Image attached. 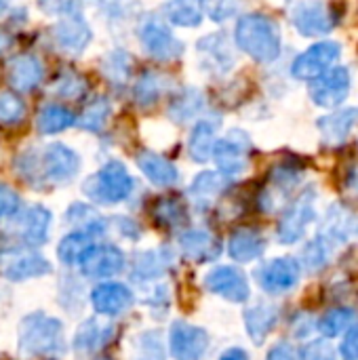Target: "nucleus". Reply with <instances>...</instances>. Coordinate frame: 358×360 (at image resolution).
Masks as SVG:
<instances>
[{
  "label": "nucleus",
  "instance_id": "nucleus-1",
  "mask_svg": "<svg viewBox=\"0 0 358 360\" xmlns=\"http://www.w3.org/2000/svg\"><path fill=\"white\" fill-rule=\"evenodd\" d=\"M236 46L257 63H272L281 57L283 36L279 23L264 13H249L236 21Z\"/></svg>",
  "mask_w": 358,
  "mask_h": 360
},
{
  "label": "nucleus",
  "instance_id": "nucleus-2",
  "mask_svg": "<svg viewBox=\"0 0 358 360\" xmlns=\"http://www.w3.org/2000/svg\"><path fill=\"white\" fill-rule=\"evenodd\" d=\"M133 188H135V181H133L131 173L127 171V167L118 160H110L84 181L82 192L93 202L116 205V202L129 198Z\"/></svg>",
  "mask_w": 358,
  "mask_h": 360
},
{
  "label": "nucleus",
  "instance_id": "nucleus-3",
  "mask_svg": "<svg viewBox=\"0 0 358 360\" xmlns=\"http://www.w3.org/2000/svg\"><path fill=\"white\" fill-rule=\"evenodd\" d=\"M137 38L141 49L158 61H175L184 55V42L171 32L169 23L156 15H148L139 21Z\"/></svg>",
  "mask_w": 358,
  "mask_h": 360
},
{
  "label": "nucleus",
  "instance_id": "nucleus-4",
  "mask_svg": "<svg viewBox=\"0 0 358 360\" xmlns=\"http://www.w3.org/2000/svg\"><path fill=\"white\" fill-rule=\"evenodd\" d=\"M338 21H340V13L335 11L333 4L325 0H298L291 8L293 27L306 38L331 34Z\"/></svg>",
  "mask_w": 358,
  "mask_h": 360
},
{
  "label": "nucleus",
  "instance_id": "nucleus-5",
  "mask_svg": "<svg viewBox=\"0 0 358 360\" xmlns=\"http://www.w3.org/2000/svg\"><path fill=\"white\" fill-rule=\"evenodd\" d=\"M61 325L44 314L23 319L19 329V348L25 354H51L61 348Z\"/></svg>",
  "mask_w": 358,
  "mask_h": 360
},
{
  "label": "nucleus",
  "instance_id": "nucleus-6",
  "mask_svg": "<svg viewBox=\"0 0 358 360\" xmlns=\"http://www.w3.org/2000/svg\"><path fill=\"white\" fill-rule=\"evenodd\" d=\"M251 150H253L251 137L245 131L234 129L215 141L211 158L215 160L219 173H224L226 177H236L247 171Z\"/></svg>",
  "mask_w": 358,
  "mask_h": 360
},
{
  "label": "nucleus",
  "instance_id": "nucleus-7",
  "mask_svg": "<svg viewBox=\"0 0 358 360\" xmlns=\"http://www.w3.org/2000/svg\"><path fill=\"white\" fill-rule=\"evenodd\" d=\"M314 202H317V190L314 188H306L283 213L281 221H279V240L285 245H293L298 243L308 226L314 221L317 211H314Z\"/></svg>",
  "mask_w": 358,
  "mask_h": 360
},
{
  "label": "nucleus",
  "instance_id": "nucleus-8",
  "mask_svg": "<svg viewBox=\"0 0 358 360\" xmlns=\"http://www.w3.org/2000/svg\"><path fill=\"white\" fill-rule=\"evenodd\" d=\"M38 171L44 181L49 184H68L72 181L80 171V158L78 154L68 148L65 143H51L42 150V154L36 158Z\"/></svg>",
  "mask_w": 358,
  "mask_h": 360
},
{
  "label": "nucleus",
  "instance_id": "nucleus-9",
  "mask_svg": "<svg viewBox=\"0 0 358 360\" xmlns=\"http://www.w3.org/2000/svg\"><path fill=\"white\" fill-rule=\"evenodd\" d=\"M342 57V44L335 40H323L308 46L291 63V74L298 80H314L327 70H331Z\"/></svg>",
  "mask_w": 358,
  "mask_h": 360
},
{
  "label": "nucleus",
  "instance_id": "nucleus-10",
  "mask_svg": "<svg viewBox=\"0 0 358 360\" xmlns=\"http://www.w3.org/2000/svg\"><path fill=\"white\" fill-rule=\"evenodd\" d=\"M350 86H352L350 70L342 65H333L319 78L310 80V99L319 108L333 110V108H340L348 99Z\"/></svg>",
  "mask_w": 358,
  "mask_h": 360
},
{
  "label": "nucleus",
  "instance_id": "nucleus-11",
  "mask_svg": "<svg viewBox=\"0 0 358 360\" xmlns=\"http://www.w3.org/2000/svg\"><path fill=\"white\" fill-rule=\"evenodd\" d=\"M200 70L211 76H226L234 68V51L226 34L215 32L198 40L196 44Z\"/></svg>",
  "mask_w": 358,
  "mask_h": 360
},
{
  "label": "nucleus",
  "instance_id": "nucleus-12",
  "mask_svg": "<svg viewBox=\"0 0 358 360\" xmlns=\"http://www.w3.org/2000/svg\"><path fill=\"white\" fill-rule=\"evenodd\" d=\"M93 32L89 23L80 17V13H65L53 27V40L59 51L68 55H80L91 44Z\"/></svg>",
  "mask_w": 358,
  "mask_h": 360
},
{
  "label": "nucleus",
  "instance_id": "nucleus-13",
  "mask_svg": "<svg viewBox=\"0 0 358 360\" xmlns=\"http://www.w3.org/2000/svg\"><path fill=\"white\" fill-rule=\"evenodd\" d=\"M44 80V63L34 53H19L6 65V82L17 93H30Z\"/></svg>",
  "mask_w": 358,
  "mask_h": 360
},
{
  "label": "nucleus",
  "instance_id": "nucleus-14",
  "mask_svg": "<svg viewBox=\"0 0 358 360\" xmlns=\"http://www.w3.org/2000/svg\"><path fill=\"white\" fill-rule=\"evenodd\" d=\"M302 268L291 257H281L264 264L257 270V283L268 293H287L300 283Z\"/></svg>",
  "mask_w": 358,
  "mask_h": 360
},
{
  "label": "nucleus",
  "instance_id": "nucleus-15",
  "mask_svg": "<svg viewBox=\"0 0 358 360\" xmlns=\"http://www.w3.org/2000/svg\"><path fill=\"white\" fill-rule=\"evenodd\" d=\"M321 236L329 240L333 247L348 245L358 240V217L344 205H333L327 209Z\"/></svg>",
  "mask_w": 358,
  "mask_h": 360
},
{
  "label": "nucleus",
  "instance_id": "nucleus-16",
  "mask_svg": "<svg viewBox=\"0 0 358 360\" xmlns=\"http://www.w3.org/2000/svg\"><path fill=\"white\" fill-rule=\"evenodd\" d=\"M205 287L211 293L222 295L236 304L249 300V283H247L245 274L232 266H219V268L211 270L205 278Z\"/></svg>",
  "mask_w": 358,
  "mask_h": 360
},
{
  "label": "nucleus",
  "instance_id": "nucleus-17",
  "mask_svg": "<svg viewBox=\"0 0 358 360\" xmlns=\"http://www.w3.org/2000/svg\"><path fill=\"white\" fill-rule=\"evenodd\" d=\"M82 272L91 278H110L116 276L122 266H124V255L120 249L112 245H99V247H89L87 253L80 259Z\"/></svg>",
  "mask_w": 358,
  "mask_h": 360
},
{
  "label": "nucleus",
  "instance_id": "nucleus-18",
  "mask_svg": "<svg viewBox=\"0 0 358 360\" xmlns=\"http://www.w3.org/2000/svg\"><path fill=\"white\" fill-rule=\"evenodd\" d=\"M358 124V108L350 105V108H342L331 112L329 116H323L317 127L321 131L323 143L329 148H338L344 146L348 141V137L352 135V131Z\"/></svg>",
  "mask_w": 358,
  "mask_h": 360
},
{
  "label": "nucleus",
  "instance_id": "nucleus-19",
  "mask_svg": "<svg viewBox=\"0 0 358 360\" xmlns=\"http://www.w3.org/2000/svg\"><path fill=\"white\" fill-rule=\"evenodd\" d=\"M209 338L203 329L175 323L171 329V356L175 360H200Z\"/></svg>",
  "mask_w": 358,
  "mask_h": 360
},
{
  "label": "nucleus",
  "instance_id": "nucleus-20",
  "mask_svg": "<svg viewBox=\"0 0 358 360\" xmlns=\"http://www.w3.org/2000/svg\"><path fill=\"white\" fill-rule=\"evenodd\" d=\"M304 169L298 162H281L272 169L270 179H268V188L262 194V207L264 209H272L279 198H285L302 179Z\"/></svg>",
  "mask_w": 358,
  "mask_h": 360
},
{
  "label": "nucleus",
  "instance_id": "nucleus-21",
  "mask_svg": "<svg viewBox=\"0 0 358 360\" xmlns=\"http://www.w3.org/2000/svg\"><path fill=\"white\" fill-rule=\"evenodd\" d=\"M135 162H137L139 171H141L154 186L171 188V186H175V184L179 181V171H177V167H175L169 158H165V156H160V154H156V152L143 150V152H139V154L135 156Z\"/></svg>",
  "mask_w": 358,
  "mask_h": 360
},
{
  "label": "nucleus",
  "instance_id": "nucleus-22",
  "mask_svg": "<svg viewBox=\"0 0 358 360\" xmlns=\"http://www.w3.org/2000/svg\"><path fill=\"white\" fill-rule=\"evenodd\" d=\"M217 127H219V120H213V118H200L194 129L190 131V137H188V154L194 162H209L211 160V154H213V146L217 141Z\"/></svg>",
  "mask_w": 358,
  "mask_h": 360
},
{
  "label": "nucleus",
  "instance_id": "nucleus-23",
  "mask_svg": "<svg viewBox=\"0 0 358 360\" xmlns=\"http://www.w3.org/2000/svg\"><path fill=\"white\" fill-rule=\"evenodd\" d=\"M133 304V293L116 283H106L93 291V306L99 314L116 316Z\"/></svg>",
  "mask_w": 358,
  "mask_h": 360
},
{
  "label": "nucleus",
  "instance_id": "nucleus-24",
  "mask_svg": "<svg viewBox=\"0 0 358 360\" xmlns=\"http://www.w3.org/2000/svg\"><path fill=\"white\" fill-rule=\"evenodd\" d=\"M162 11L167 23L177 27H198L205 19L207 0H167Z\"/></svg>",
  "mask_w": 358,
  "mask_h": 360
},
{
  "label": "nucleus",
  "instance_id": "nucleus-25",
  "mask_svg": "<svg viewBox=\"0 0 358 360\" xmlns=\"http://www.w3.org/2000/svg\"><path fill=\"white\" fill-rule=\"evenodd\" d=\"M179 243H181L186 257L194 262H213L222 253L219 240L211 232H205V230H190L179 238Z\"/></svg>",
  "mask_w": 358,
  "mask_h": 360
},
{
  "label": "nucleus",
  "instance_id": "nucleus-26",
  "mask_svg": "<svg viewBox=\"0 0 358 360\" xmlns=\"http://www.w3.org/2000/svg\"><path fill=\"white\" fill-rule=\"evenodd\" d=\"M264 249L266 240L253 228H238L236 232H232L228 243V251L236 262H253L264 253Z\"/></svg>",
  "mask_w": 358,
  "mask_h": 360
},
{
  "label": "nucleus",
  "instance_id": "nucleus-27",
  "mask_svg": "<svg viewBox=\"0 0 358 360\" xmlns=\"http://www.w3.org/2000/svg\"><path fill=\"white\" fill-rule=\"evenodd\" d=\"M169 89V78L160 72H143L135 86H133V99L139 108L148 110L154 108L160 97L165 95V91Z\"/></svg>",
  "mask_w": 358,
  "mask_h": 360
},
{
  "label": "nucleus",
  "instance_id": "nucleus-28",
  "mask_svg": "<svg viewBox=\"0 0 358 360\" xmlns=\"http://www.w3.org/2000/svg\"><path fill=\"white\" fill-rule=\"evenodd\" d=\"M203 108H205V97L198 89H181L169 101V116L175 122L184 124V122L196 118Z\"/></svg>",
  "mask_w": 358,
  "mask_h": 360
},
{
  "label": "nucleus",
  "instance_id": "nucleus-29",
  "mask_svg": "<svg viewBox=\"0 0 358 360\" xmlns=\"http://www.w3.org/2000/svg\"><path fill=\"white\" fill-rule=\"evenodd\" d=\"M49 226H51V213L44 207H32L19 219L21 238L27 240L30 245L44 243L49 234Z\"/></svg>",
  "mask_w": 358,
  "mask_h": 360
},
{
  "label": "nucleus",
  "instance_id": "nucleus-30",
  "mask_svg": "<svg viewBox=\"0 0 358 360\" xmlns=\"http://www.w3.org/2000/svg\"><path fill=\"white\" fill-rule=\"evenodd\" d=\"M76 122L74 114L59 103H46L36 116V129L40 135H55L70 129Z\"/></svg>",
  "mask_w": 358,
  "mask_h": 360
},
{
  "label": "nucleus",
  "instance_id": "nucleus-31",
  "mask_svg": "<svg viewBox=\"0 0 358 360\" xmlns=\"http://www.w3.org/2000/svg\"><path fill=\"white\" fill-rule=\"evenodd\" d=\"M276 321H279V310L268 304H260V306L247 310V314H245L247 331L255 344H262L268 338V333L272 331Z\"/></svg>",
  "mask_w": 358,
  "mask_h": 360
},
{
  "label": "nucleus",
  "instance_id": "nucleus-32",
  "mask_svg": "<svg viewBox=\"0 0 358 360\" xmlns=\"http://www.w3.org/2000/svg\"><path fill=\"white\" fill-rule=\"evenodd\" d=\"M110 114H112V103H110V99L103 97V95H97V97H93V99L84 105V110H82V114L76 118V122H78V127H80L82 131L101 133L103 127L108 124Z\"/></svg>",
  "mask_w": 358,
  "mask_h": 360
},
{
  "label": "nucleus",
  "instance_id": "nucleus-33",
  "mask_svg": "<svg viewBox=\"0 0 358 360\" xmlns=\"http://www.w3.org/2000/svg\"><path fill=\"white\" fill-rule=\"evenodd\" d=\"M230 177H226L219 171H203L200 175H196V179L192 181L190 194L196 202H211L213 198H217L226 186H228Z\"/></svg>",
  "mask_w": 358,
  "mask_h": 360
},
{
  "label": "nucleus",
  "instance_id": "nucleus-34",
  "mask_svg": "<svg viewBox=\"0 0 358 360\" xmlns=\"http://www.w3.org/2000/svg\"><path fill=\"white\" fill-rule=\"evenodd\" d=\"M51 268L44 257L40 255H21L13 262H8L2 272L11 281H23V278H36L40 274H46Z\"/></svg>",
  "mask_w": 358,
  "mask_h": 360
},
{
  "label": "nucleus",
  "instance_id": "nucleus-35",
  "mask_svg": "<svg viewBox=\"0 0 358 360\" xmlns=\"http://www.w3.org/2000/svg\"><path fill=\"white\" fill-rule=\"evenodd\" d=\"M27 118V105L13 89H0V124L6 129L19 127Z\"/></svg>",
  "mask_w": 358,
  "mask_h": 360
},
{
  "label": "nucleus",
  "instance_id": "nucleus-36",
  "mask_svg": "<svg viewBox=\"0 0 358 360\" xmlns=\"http://www.w3.org/2000/svg\"><path fill=\"white\" fill-rule=\"evenodd\" d=\"M131 68H133V59L129 53L116 49L112 53H108L101 59V74L112 82V84H124L131 76Z\"/></svg>",
  "mask_w": 358,
  "mask_h": 360
},
{
  "label": "nucleus",
  "instance_id": "nucleus-37",
  "mask_svg": "<svg viewBox=\"0 0 358 360\" xmlns=\"http://www.w3.org/2000/svg\"><path fill=\"white\" fill-rule=\"evenodd\" d=\"M152 215L156 217V221L160 226H167V228H175V226H181L186 224L188 219V211H186V205L179 200V198H160L156 200V205L152 207Z\"/></svg>",
  "mask_w": 358,
  "mask_h": 360
},
{
  "label": "nucleus",
  "instance_id": "nucleus-38",
  "mask_svg": "<svg viewBox=\"0 0 358 360\" xmlns=\"http://www.w3.org/2000/svg\"><path fill=\"white\" fill-rule=\"evenodd\" d=\"M357 321V314L350 308H335L329 310L321 321H319V331L325 338H338L344 331H348Z\"/></svg>",
  "mask_w": 358,
  "mask_h": 360
},
{
  "label": "nucleus",
  "instance_id": "nucleus-39",
  "mask_svg": "<svg viewBox=\"0 0 358 360\" xmlns=\"http://www.w3.org/2000/svg\"><path fill=\"white\" fill-rule=\"evenodd\" d=\"M89 247H91V234H87V232L70 234L59 245V259L63 264H76L82 259V255L87 253Z\"/></svg>",
  "mask_w": 358,
  "mask_h": 360
},
{
  "label": "nucleus",
  "instance_id": "nucleus-40",
  "mask_svg": "<svg viewBox=\"0 0 358 360\" xmlns=\"http://www.w3.org/2000/svg\"><path fill=\"white\" fill-rule=\"evenodd\" d=\"M68 221H72L74 226L82 228L87 234H97V232H103V219L89 207L84 205H72L68 209Z\"/></svg>",
  "mask_w": 358,
  "mask_h": 360
},
{
  "label": "nucleus",
  "instance_id": "nucleus-41",
  "mask_svg": "<svg viewBox=\"0 0 358 360\" xmlns=\"http://www.w3.org/2000/svg\"><path fill=\"white\" fill-rule=\"evenodd\" d=\"M333 251H335V247L319 234V236L306 247V251H304V262H306L308 270H321V268H325V266L329 264Z\"/></svg>",
  "mask_w": 358,
  "mask_h": 360
},
{
  "label": "nucleus",
  "instance_id": "nucleus-42",
  "mask_svg": "<svg viewBox=\"0 0 358 360\" xmlns=\"http://www.w3.org/2000/svg\"><path fill=\"white\" fill-rule=\"evenodd\" d=\"M55 93L63 99H80L87 93V80L76 72H63L55 82Z\"/></svg>",
  "mask_w": 358,
  "mask_h": 360
},
{
  "label": "nucleus",
  "instance_id": "nucleus-43",
  "mask_svg": "<svg viewBox=\"0 0 358 360\" xmlns=\"http://www.w3.org/2000/svg\"><path fill=\"white\" fill-rule=\"evenodd\" d=\"M108 327H97L95 323H87L82 329H80V333L76 335V342H74V346H76V350H95V348H99L101 346V342H103V331H106Z\"/></svg>",
  "mask_w": 358,
  "mask_h": 360
},
{
  "label": "nucleus",
  "instance_id": "nucleus-44",
  "mask_svg": "<svg viewBox=\"0 0 358 360\" xmlns=\"http://www.w3.org/2000/svg\"><path fill=\"white\" fill-rule=\"evenodd\" d=\"M300 360H335V350L329 342L317 340L302 348Z\"/></svg>",
  "mask_w": 358,
  "mask_h": 360
},
{
  "label": "nucleus",
  "instance_id": "nucleus-45",
  "mask_svg": "<svg viewBox=\"0 0 358 360\" xmlns=\"http://www.w3.org/2000/svg\"><path fill=\"white\" fill-rule=\"evenodd\" d=\"M241 0H207V8L213 21H226L238 11Z\"/></svg>",
  "mask_w": 358,
  "mask_h": 360
},
{
  "label": "nucleus",
  "instance_id": "nucleus-46",
  "mask_svg": "<svg viewBox=\"0 0 358 360\" xmlns=\"http://www.w3.org/2000/svg\"><path fill=\"white\" fill-rule=\"evenodd\" d=\"M17 211H19V196L8 186H0V219L13 217Z\"/></svg>",
  "mask_w": 358,
  "mask_h": 360
},
{
  "label": "nucleus",
  "instance_id": "nucleus-47",
  "mask_svg": "<svg viewBox=\"0 0 358 360\" xmlns=\"http://www.w3.org/2000/svg\"><path fill=\"white\" fill-rule=\"evenodd\" d=\"M342 359L344 360H358V325H352L342 342Z\"/></svg>",
  "mask_w": 358,
  "mask_h": 360
},
{
  "label": "nucleus",
  "instance_id": "nucleus-48",
  "mask_svg": "<svg viewBox=\"0 0 358 360\" xmlns=\"http://www.w3.org/2000/svg\"><path fill=\"white\" fill-rule=\"evenodd\" d=\"M40 8L49 15H65V13H74L72 11V4L74 0H38Z\"/></svg>",
  "mask_w": 358,
  "mask_h": 360
},
{
  "label": "nucleus",
  "instance_id": "nucleus-49",
  "mask_svg": "<svg viewBox=\"0 0 358 360\" xmlns=\"http://www.w3.org/2000/svg\"><path fill=\"white\" fill-rule=\"evenodd\" d=\"M268 360H298V352L289 344H279L268 352Z\"/></svg>",
  "mask_w": 358,
  "mask_h": 360
},
{
  "label": "nucleus",
  "instance_id": "nucleus-50",
  "mask_svg": "<svg viewBox=\"0 0 358 360\" xmlns=\"http://www.w3.org/2000/svg\"><path fill=\"white\" fill-rule=\"evenodd\" d=\"M344 192H346L350 198L358 200V167H352V169L348 171V175H346V179H344Z\"/></svg>",
  "mask_w": 358,
  "mask_h": 360
},
{
  "label": "nucleus",
  "instance_id": "nucleus-51",
  "mask_svg": "<svg viewBox=\"0 0 358 360\" xmlns=\"http://www.w3.org/2000/svg\"><path fill=\"white\" fill-rule=\"evenodd\" d=\"M13 42H15V38L8 34V32H4L2 27H0V57L6 53V51H11V46H13Z\"/></svg>",
  "mask_w": 358,
  "mask_h": 360
},
{
  "label": "nucleus",
  "instance_id": "nucleus-52",
  "mask_svg": "<svg viewBox=\"0 0 358 360\" xmlns=\"http://www.w3.org/2000/svg\"><path fill=\"white\" fill-rule=\"evenodd\" d=\"M219 360H247V352L241 350V348H232V350H228Z\"/></svg>",
  "mask_w": 358,
  "mask_h": 360
},
{
  "label": "nucleus",
  "instance_id": "nucleus-53",
  "mask_svg": "<svg viewBox=\"0 0 358 360\" xmlns=\"http://www.w3.org/2000/svg\"><path fill=\"white\" fill-rule=\"evenodd\" d=\"M8 4H11V0H0V15L8 8Z\"/></svg>",
  "mask_w": 358,
  "mask_h": 360
}]
</instances>
